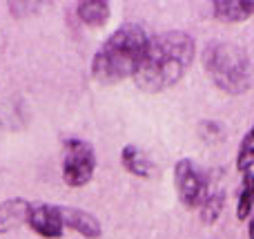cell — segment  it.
Instances as JSON below:
<instances>
[{"instance_id":"obj_12","label":"cell","mask_w":254,"mask_h":239,"mask_svg":"<svg viewBox=\"0 0 254 239\" xmlns=\"http://www.w3.org/2000/svg\"><path fill=\"white\" fill-rule=\"evenodd\" d=\"M252 206H254V172L248 170V172H243V183H241L239 204H237V217L241 219V222L250 215Z\"/></svg>"},{"instance_id":"obj_3","label":"cell","mask_w":254,"mask_h":239,"mask_svg":"<svg viewBox=\"0 0 254 239\" xmlns=\"http://www.w3.org/2000/svg\"><path fill=\"white\" fill-rule=\"evenodd\" d=\"M207 74L212 76L216 87L228 94H241L252 83V63L246 49L239 45L214 40L205 47L203 54Z\"/></svg>"},{"instance_id":"obj_5","label":"cell","mask_w":254,"mask_h":239,"mask_svg":"<svg viewBox=\"0 0 254 239\" xmlns=\"http://www.w3.org/2000/svg\"><path fill=\"white\" fill-rule=\"evenodd\" d=\"M174 181H176V192H179L181 204L188 206V208H198L210 197L207 177L190 159H181L176 163Z\"/></svg>"},{"instance_id":"obj_11","label":"cell","mask_w":254,"mask_h":239,"mask_svg":"<svg viewBox=\"0 0 254 239\" xmlns=\"http://www.w3.org/2000/svg\"><path fill=\"white\" fill-rule=\"evenodd\" d=\"M78 18L87 25H103L110 18V2L105 0H83L76 4Z\"/></svg>"},{"instance_id":"obj_4","label":"cell","mask_w":254,"mask_h":239,"mask_svg":"<svg viewBox=\"0 0 254 239\" xmlns=\"http://www.w3.org/2000/svg\"><path fill=\"white\" fill-rule=\"evenodd\" d=\"M96 170V155L92 143L83 139H69L65 143V157H63V179L67 186L80 188L92 181Z\"/></svg>"},{"instance_id":"obj_1","label":"cell","mask_w":254,"mask_h":239,"mask_svg":"<svg viewBox=\"0 0 254 239\" xmlns=\"http://www.w3.org/2000/svg\"><path fill=\"white\" fill-rule=\"evenodd\" d=\"M194 58V40L185 31H163L149 38L134 83L143 92L156 94L176 85L190 70Z\"/></svg>"},{"instance_id":"obj_2","label":"cell","mask_w":254,"mask_h":239,"mask_svg":"<svg viewBox=\"0 0 254 239\" xmlns=\"http://www.w3.org/2000/svg\"><path fill=\"white\" fill-rule=\"evenodd\" d=\"M149 38L145 29L136 22L119 27L92 61V74L98 83H121L127 76H134L143 61Z\"/></svg>"},{"instance_id":"obj_10","label":"cell","mask_w":254,"mask_h":239,"mask_svg":"<svg viewBox=\"0 0 254 239\" xmlns=\"http://www.w3.org/2000/svg\"><path fill=\"white\" fill-rule=\"evenodd\" d=\"M121 159H123V165H125L127 172L136 174V177H149V174L154 172L152 161H149L147 157L143 155V150H138L136 146H125Z\"/></svg>"},{"instance_id":"obj_14","label":"cell","mask_w":254,"mask_h":239,"mask_svg":"<svg viewBox=\"0 0 254 239\" xmlns=\"http://www.w3.org/2000/svg\"><path fill=\"white\" fill-rule=\"evenodd\" d=\"M250 239H254V217H252V222H250Z\"/></svg>"},{"instance_id":"obj_13","label":"cell","mask_w":254,"mask_h":239,"mask_svg":"<svg viewBox=\"0 0 254 239\" xmlns=\"http://www.w3.org/2000/svg\"><path fill=\"white\" fill-rule=\"evenodd\" d=\"M254 165V123L248 130V134L239 143V155H237V168L241 172H248Z\"/></svg>"},{"instance_id":"obj_6","label":"cell","mask_w":254,"mask_h":239,"mask_svg":"<svg viewBox=\"0 0 254 239\" xmlns=\"http://www.w3.org/2000/svg\"><path fill=\"white\" fill-rule=\"evenodd\" d=\"M27 224L38 235L47 239L63 237V231H65V224H63V217H61V206H52V204H34L29 210Z\"/></svg>"},{"instance_id":"obj_9","label":"cell","mask_w":254,"mask_h":239,"mask_svg":"<svg viewBox=\"0 0 254 239\" xmlns=\"http://www.w3.org/2000/svg\"><path fill=\"white\" fill-rule=\"evenodd\" d=\"M31 204L22 199H9L0 206V233H7L11 228H16L18 224L29 219Z\"/></svg>"},{"instance_id":"obj_7","label":"cell","mask_w":254,"mask_h":239,"mask_svg":"<svg viewBox=\"0 0 254 239\" xmlns=\"http://www.w3.org/2000/svg\"><path fill=\"white\" fill-rule=\"evenodd\" d=\"M61 217H63V224H65V226L74 228V231L80 233L83 237L96 239V237H101V233H103L101 222H98L92 213H87V210L61 208Z\"/></svg>"},{"instance_id":"obj_8","label":"cell","mask_w":254,"mask_h":239,"mask_svg":"<svg viewBox=\"0 0 254 239\" xmlns=\"http://www.w3.org/2000/svg\"><path fill=\"white\" fill-rule=\"evenodd\" d=\"M214 16L223 22H241L254 16V0H216Z\"/></svg>"}]
</instances>
